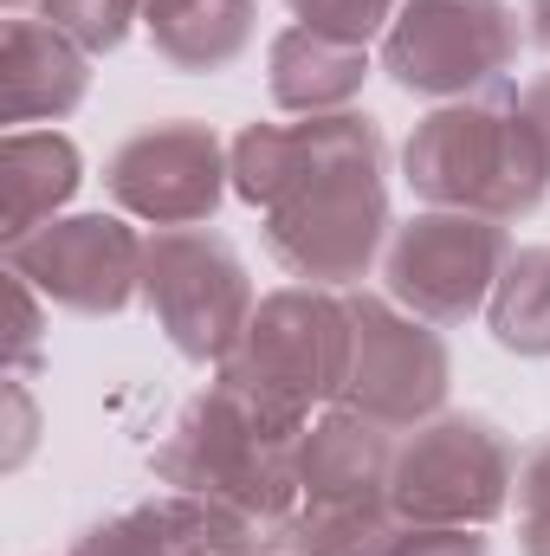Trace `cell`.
<instances>
[{"label": "cell", "instance_id": "obj_1", "mask_svg": "<svg viewBox=\"0 0 550 556\" xmlns=\"http://www.w3.org/2000/svg\"><path fill=\"white\" fill-rule=\"evenodd\" d=\"M304 427H311V415L221 376L155 446V479L168 492L227 505L260 531H285V518L304 498V485H298Z\"/></svg>", "mask_w": 550, "mask_h": 556}, {"label": "cell", "instance_id": "obj_2", "mask_svg": "<svg viewBox=\"0 0 550 556\" xmlns=\"http://www.w3.org/2000/svg\"><path fill=\"white\" fill-rule=\"evenodd\" d=\"M409 188L427 207L486 214L499 227L538 214L550 194V149L518 98H466L409 137Z\"/></svg>", "mask_w": 550, "mask_h": 556}, {"label": "cell", "instance_id": "obj_3", "mask_svg": "<svg viewBox=\"0 0 550 556\" xmlns=\"http://www.w3.org/2000/svg\"><path fill=\"white\" fill-rule=\"evenodd\" d=\"M518 485V446L479 415L421 420L396 446L389 505L409 525H466L486 531Z\"/></svg>", "mask_w": 550, "mask_h": 556}, {"label": "cell", "instance_id": "obj_4", "mask_svg": "<svg viewBox=\"0 0 550 556\" xmlns=\"http://www.w3.org/2000/svg\"><path fill=\"white\" fill-rule=\"evenodd\" d=\"M142 304L188 363H227L260 311L240 253L208 227H155L142 240Z\"/></svg>", "mask_w": 550, "mask_h": 556}, {"label": "cell", "instance_id": "obj_5", "mask_svg": "<svg viewBox=\"0 0 550 556\" xmlns=\"http://www.w3.org/2000/svg\"><path fill=\"white\" fill-rule=\"evenodd\" d=\"M221 376L273 395L298 415H311L317 402H337L350 382V304L317 285H285L273 298H260Z\"/></svg>", "mask_w": 550, "mask_h": 556}, {"label": "cell", "instance_id": "obj_6", "mask_svg": "<svg viewBox=\"0 0 550 556\" xmlns=\"http://www.w3.org/2000/svg\"><path fill=\"white\" fill-rule=\"evenodd\" d=\"M518 13L505 0H409L383 33V65L414 98L466 104L518 65Z\"/></svg>", "mask_w": 550, "mask_h": 556}, {"label": "cell", "instance_id": "obj_7", "mask_svg": "<svg viewBox=\"0 0 550 556\" xmlns=\"http://www.w3.org/2000/svg\"><path fill=\"white\" fill-rule=\"evenodd\" d=\"M389 240V194H383V162L363 168H330L266 207V247L291 278L330 291L370 273V260Z\"/></svg>", "mask_w": 550, "mask_h": 556}, {"label": "cell", "instance_id": "obj_8", "mask_svg": "<svg viewBox=\"0 0 550 556\" xmlns=\"http://www.w3.org/2000/svg\"><path fill=\"white\" fill-rule=\"evenodd\" d=\"M512 253L518 247L499 220L460 214V207H427L389 240V298L434 330L466 324L479 304H492Z\"/></svg>", "mask_w": 550, "mask_h": 556}, {"label": "cell", "instance_id": "obj_9", "mask_svg": "<svg viewBox=\"0 0 550 556\" xmlns=\"http://www.w3.org/2000/svg\"><path fill=\"white\" fill-rule=\"evenodd\" d=\"M343 408L383 420V427H421L447 402V343L434 324H421L396 298H350V382L337 395Z\"/></svg>", "mask_w": 550, "mask_h": 556}, {"label": "cell", "instance_id": "obj_10", "mask_svg": "<svg viewBox=\"0 0 550 556\" xmlns=\"http://www.w3.org/2000/svg\"><path fill=\"white\" fill-rule=\"evenodd\" d=\"M7 273L33 278L72 317H117L142 298V240L117 214H72L7 247Z\"/></svg>", "mask_w": 550, "mask_h": 556}, {"label": "cell", "instance_id": "obj_11", "mask_svg": "<svg viewBox=\"0 0 550 556\" xmlns=\"http://www.w3.org/2000/svg\"><path fill=\"white\" fill-rule=\"evenodd\" d=\"M227 175L234 162L221 155V137L188 117L149 124L104 162V188L117 194V207L149 227H208L227 194Z\"/></svg>", "mask_w": 550, "mask_h": 556}, {"label": "cell", "instance_id": "obj_12", "mask_svg": "<svg viewBox=\"0 0 550 556\" xmlns=\"http://www.w3.org/2000/svg\"><path fill=\"white\" fill-rule=\"evenodd\" d=\"M234 188L253 207H278L285 194H298L304 181L330 175V168H363L383 162V130L357 111H330V117H298V124H253L234 142Z\"/></svg>", "mask_w": 550, "mask_h": 556}, {"label": "cell", "instance_id": "obj_13", "mask_svg": "<svg viewBox=\"0 0 550 556\" xmlns=\"http://www.w3.org/2000/svg\"><path fill=\"white\" fill-rule=\"evenodd\" d=\"M85 91H91V52L65 39L52 20L13 13L0 39V124L7 130L59 124L85 104Z\"/></svg>", "mask_w": 550, "mask_h": 556}, {"label": "cell", "instance_id": "obj_14", "mask_svg": "<svg viewBox=\"0 0 550 556\" xmlns=\"http://www.w3.org/2000/svg\"><path fill=\"white\" fill-rule=\"evenodd\" d=\"M389 433L396 427L357 408H330L317 427H304V446H298L304 498H389V472H396Z\"/></svg>", "mask_w": 550, "mask_h": 556}, {"label": "cell", "instance_id": "obj_15", "mask_svg": "<svg viewBox=\"0 0 550 556\" xmlns=\"http://www.w3.org/2000/svg\"><path fill=\"white\" fill-rule=\"evenodd\" d=\"M85 181V162L72 137L59 130H7L0 142V240L20 247L26 233L52 227L59 207L78 194Z\"/></svg>", "mask_w": 550, "mask_h": 556}, {"label": "cell", "instance_id": "obj_16", "mask_svg": "<svg viewBox=\"0 0 550 556\" xmlns=\"http://www.w3.org/2000/svg\"><path fill=\"white\" fill-rule=\"evenodd\" d=\"M370 78V52L311 26H285L273 39V104L291 117H330L350 111Z\"/></svg>", "mask_w": 550, "mask_h": 556}, {"label": "cell", "instance_id": "obj_17", "mask_svg": "<svg viewBox=\"0 0 550 556\" xmlns=\"http://www.w3.org/2000/svg\"><path fill=\"white\" fill-rule=\"evenodd\" d=\"M142 33L155 59H168L175 72H227L260 33V7L253 0H142Z\"/></svg>", "mask_w": 550, "mask_h": 556}, {"label": "cell", "instance_id": "obj_18", "mask_svg": "<svg viewBox=\"0 0 550 556\" xmlns=\"http://www.w3.org/2000/svg\"><path fill=\"white\" fill-rule=\"evenodd\" d=\"M402 531L389 498H304L285 518V556H389Z\"/></svg>", "mask_w": 550, "mask_h": 556}, {"label": "cell", "instance_id": "obj_19", "mask_svg": "<svg viewBox=\"0 0 550 556\" xmlns=\"http://www.w3.org/2000/svg\"><path fill=\"white\" fill-rule=\"evenodd\" d=\"M499 350L512 356H550V247H525L512 253V266L499 273V291L486 304Z\"/></svg>", "mask_w": 550, "mask_h": 556}, {"label": "cell", "instance_id": "obj_20", "mask_svg": "<svg viewBox=\"0 0 550 556\" xmlns=\"http://www.w3.org/2000/svg\"><path fill=\"white\" fill-rule=\"evenodd\" d=\"M72 556H182V544H175V525L155 498V505H137V511H117V518L91 525L72 544Z\"/></svg>", "mask_w": 550, "mask_h": 556}, {"label": "cell", "instance_id": "obj_21", "mask_svg": "<svg viewBox=\"0 0 550 556\" xmlns=\"http://www.w3.org/2000/svg\"><path fill=\"white\" fill-rule=\"evenodd\" d=\"M39 20H52L85 52H117L142 20V0H39Z\"/></svg>", "mask_w": 550, "mask_h": 556}, {"label": "cell", "instance_id": "obj_22", "mask_svg": "<svg viewBox=\"0 0 550 556\" xmlns=\"http://www.w3.org/2000/svg\"><path fill=\"white\" fill-rule=\"evenodd\" d=\"M285 7L298 13V26L330 33V39H350V46H370L402 13V0H285Z\"/></svg>", "mask_w": 550, "mask_h": 556}, {"label": "cell", "instance_id": "obj_23", "mask_svg": "<svg viewBox=\"0 0 550 556\" xmlns=\"http://www.w3.org/2000/svg\"><path fill=\"white\" fill-rule=\"evenodd\" d=\"M389 556H486V531H466V525H409L402 518Z\"/></svg>", "mask_w": 550, "mask_h": 556}, {"label": "cell", "instance_id": "obj_24", "mask_svg": "<svg viewBox=\"0 0 550 556\" xmlns=\"http://www.w3.org/2000/svg\"><path fill=\"white\" fill-rule=\"evenodd\" d=\"M7 298H13V376H26L39 356V285L7 273Z\"/></svg>", "mask_w": 550, "mask_h": 556}, {"label": "cell", "instance_id": "obj_25", "mask_svg": "<svg viewBox=\"0 0 550 556\" xmlns=\"http://www.w3.org/2000/svg\"><path fill=\"white\" fill-rule=\"evenodd\" d=\"M518 518H550V433L518 453Z\"/></svg>", "mask_w": 550, "mask_h": 556}, {"label": "cell", "instance_id": "obj_26", "mask_svg": "<svg viewBox=\"0 0 550 556\" xmlns=\"http://www.w3.org/2000/svg\"><path fill=\"white\" fill-rule=\"evenodd\" d=\"M7 415H13L7 466H26V453H33V395H26V382H20V376H13V389H7Z\"/></svg>", "mask_w": 550, "mask_h": 556}, {"label": "cell", "instance_id": "obj_27", "mask_svg": "<svg viewBox=\"0 0 550 556\" xmlns=\"http://www.w3.org/2000/svg\"><path fill=\"white\" fill-rule=\"evenodd\" d=\"M518 104H525L532 130H538V137H545V149H550V72H545V78H532V85L518 91Z\"/></svg>", "mask_w": 550, "mask_h": 556}, {"label": "cell", "instance_id": "obj_28", "mask_svg": "<svg viewBox=\"0 0 550 556\" xmlns=\"http://www.w3.org/2000/svg\"><path fill=\"white\" fill-rule=\"evenodd\" d=\"M525 20H532V26H525V33H532V46H545V52H550V0H532V7H525Z\"/></svg>", "mask_w": 550, "mask_h": 556}, {"label": "cell", "instance_id": "obj_29", "mask_svg": "<svg viewBox=\"0 0 550 556\" xmlns=\"http://www.w3.org/2000/svg\"><path fill=\"white\" fill-rule=\"evenodd\" d=\"M525 556H550V518H525Z\"/></svg>", "mask_w": 550, "mask_h": 556}, {"label": "cell", "instance_id": "obj_30", "mask_svg": "<svg viewBox=\"0 0 550 556\" xmlns=\"http://www.w3.org/2000/svg\"><path fill=\"white\" fill-rule=\"evenodd\" d=\"M7 7H13V13H20V7H26V0H7Z\"/></svg>", "mask_w": 550, "mask_h": 556}]
</instances>
